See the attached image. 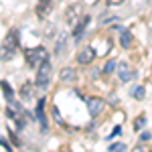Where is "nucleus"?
Listing matches in <instances>:
<instances>
[{"label": "nucleus", "instance_id": "nucleus-1", "mask_svg": "<svg viewBox=\"0 0 152 152\" xmlns=\"http://www.w3.org/2000/svg\"><path fill=\"white\" fill-rule=\"evenodd\" d=\"M24 59L31 67H41L45 61H49V53L45 47H33V49H24Z\"/></svg>", "mask_w": 152, "mask_h": 152}, {"label": "nucleus", "instance_id": "nucleus-2", "mask_svg": "<svg viewBox=\"0 0 152 152\" xmlns=\"http://www.w3.org/2000/svg\"><path fill=\"white\" fill-rule=\"evenodd\" d=\"M51 75H53V67H51L49 61H45L41 67H37V79H35L37 89H45L51 83Z\"/></svg>", "mask_w": 152, "mask_h": 152}, {"label": "nucleus", "instance_id": "nucleus-3", "mask_svg": "<svg viewBox=\"0 0 152 152\" xmlns=\"http://www.w3.org/2000/svg\"><path fill=\"white\" fill-rule=\"evenodd\" d=\"M85 104H87V112H89V116L95 118L102 114V110L105 107V102L102 97H85Z\"/></svg>", "mask_w": 152, "mask_h": 152}, {"label": "nucleus", "instance_id": "nucleus-4", "mask_svg": "<svg viewBox=\"0 0 152 152\" xmlns=\"http://www.w3.org/2000/svg\"><path fill=\"white\" fill-rule=\"evenodd\" d=\"M95 57H97V51H95L94 45H85V47L77 53V61H79L81 65H89Z\"/></svg>", "mask_w": 152, "mask_h": 152}, {"label": "nucleus", "instance_id": "nucleus-5", "mask_svg": "<svg viewBox=\"0 0 152 152\" xmlns=\"http://www.w3.org/2000/svg\"><path fill=\"white\" fill-rule=\"evenodd\" d=\"M118 77H120L122 83H128L136 77V71H134V67H130L128 63H120L118 65Z\"/></svg>", "mask_w": 152, "mask_h": 152}, {"label": "nucleus", "instance_id": "nucleus-6", "mask_svg": "<svg viewBox=\"0 0 152 152\" xmlns=\"http://www.w3.org/2000/svg\"><path fill=\"white\" fill-rule=\"evenodd\" d=\"M45 97H41L39 102H37V107H35V114H37V120L41 122V130L43 132H47L49 130V122H47V118H45Z\"/></svg>", "mask_w": 152, "mask_h": 152}, {"label": "nucleus", "instance_id": "nucleus-7", "mask_svg": "<svg viewBox=\"0 0 152 152\" xmlns=\"http://www.w3.org/2000/svg\"><path fill=\"white\" fill-rule=\"evenodd\" d=\"M89 20H91V18H89V14H83V18L73 26V41H75V43H77V41H81V37H83V33H85V28H87Z\"/></svg>", "mask_w": 152, "mask_h": 152}, {"label": "nucleus", "instance_id": "nucleus-8", "mask_svg": "<svg viewBox=\"0 0 152 152\" xmlns=\"http://www.w3.org/2000/svg\"><path fill=\"white\" fill-rule=\"evenodd\" d=\"M35 10H37L39 18H47L49 14H51V10H53V0H39Z\"/></svg>", "mask_w": 152, "mask_h": 152}, {"label": "nucleus", "instance_id": "nucleus-9", "mask_svg": "<svg viewBox=\"0 0 152 152\" xmlns=\"http://www.w3.org/2000/svg\"><path fill=\"white\" fill-rule=\"evenodd\" d=\"M65 18H67V23H69L71 26H75V24H77V23L83 18L81 12H79V6H77V4L69 6V8H67V14H65Z\"/></svg>", "mask_w": 152, "mask_h": 152}, {"label": "nucleus", "instance_id": "nucleus-10", "mask_svg": "<svg viewBox=\"0 0 152 152\" xmlns=\"http://www.w3.org/2000/svg\"><path fill=\"white\" fill-rule=\"evenodd\" d=\"M75 77H77V73H75V69H73V67H63V69H61V73H59V79H61L63 83L75 81Z\"/></svg>", "mask_w": 152, "mask_h": 152}, {"label": "nucleus", "instance_id": "nucleus-11", "mask_svg": "<svg viewBox=\"0 0 152 152\" xmlns=\"http://www.w3.org/2000/svg\"><path fill=\"white\" fill-rule=\"evenodd\" d=\"M132 43H134V37H132V33H130V28H124V31L120 33V45H122L124 49H130Z\"/></svg>", "mask_w": 152, "mask_h": 152}, {"label": "nucleus", "instance_id": "nucleus-12", "mask_svg": "<svg viewBox=\"0 0 152 152\" xmlns=\"http://www.w3.org/2000/svg\"><path fill=\"white\" fill-rule=\"evenodd\" d=\"M37 85H33V83H23V87H20V97H23L24 102H28V99H33V89H35Z\"/></svg>", "mask_w": 152, "mask_h": 152}, {"label": "nucleus", "instance_id": "nucleus-13", "mask_svg": "<svg viewBox=\"0 0 152 152\" xmlns=\"http://www.w3.org/2000/svg\"><path fill=\"white\" fill-rule=\"evenodd\" d=\"M130 95L134 97V99H144V85H134L132 87V91H130Z\"/></svg>", "mask_w": 152, "mask_h": 152}, {"label": "nucleus", "instance_id": "nucleus-14", "mask_svg": "<svg viewBox=\"0 0 152 152\" xmlns=\"http://www.w3.org/2000/svg\"><path fill=\"white\" fill-rule=\"evenodd\" d=\"M67 45V35H59L57 45H55V53H63V49Z\"/></svg>", "mask_w": 152, "mask_h": 152}, {"label": "nucleus", "instance_id": "nucleus-15", "mask_svg": "<svg viewBox=\"0 0 152 152\" xmlns=\"http://www.w3.org/2000/svg\"><path fill=\"white\" fill-rule=\"evenodd\" d=\"M118 65H120V63H118L116 59H110V61L104 65V73H105V75H110L114 69H118Z\"/></svg>", "mask_w": 152, "mask_h": 152}, {"label": "nucleus", "instance_id": "nucleus-16", "mask_svg": "<svg viewBox=\"0 0 152 152\" xmlns=\"http://www.w3.org/2000/svg\"><path fill=\"white\" fill-rule=\"evenodd\" d=\"M2 91H4V97L6 99H14V91H12V87L6 81H2Z\"/></svg>", "mask_w": 152, "mask_h": 152}, {"label": "nucleus", "instance_id": "nucleus-17", "mask_svg": "<svg viewBox=\"0 0 152 152\" xmlns=\"http://www.w3.org/2000/svg\"><path fill=\"white\" fill-rule=\"evenodd\" d=\"M110 152H126V144L124 142H116V144H110Z\"/></svg>", "mask_w": 152, "mask_h": 152}, {"label": "nucleus", "instance_id": "nucleus-18", "mask_svg": "<svg viewBox=\"0 0 152 152\" xmlns=\"http://www.w3.org/2000/svg\"><path fill=\"white\" fill-rule=\"evenodd\" d=\"M53 118H55V122H57L59 126H63V124H65V120H63V116H61V110H59L57 105L53 107Z\"/></svg>", "mask_w": 152, "mask_h": 152}, {"label": "nucleus", "instance_id": "nucleus-19", "mask_svg": "<svg viewBox=\"0 0 152 152\" xmlns=\"http://www.w3.org/2000/svg\"><path fill=\"white\" fill-rule=\"evenodd\" d=\"M144 126H146V118H144V116H138L136 120H134V130H136V132L142 130Z\"/></svg>", "mask_w": 152, "mask_h": 152}, {"label": "nucleus", "instance_id": "nucleus-20", "mask_svg": "<svg viewBox=\"0 0 152 152\" xmlns=\"http://www.w3.org/2000/svg\"><path fill=\"white\" fill-rule=\"evenodd\" d=\"M112 20H118V16H99V24L104 26V24H107V23H112Z\"/></svg>", "mask_w": 152, "mask_h": 152}, {"label": "nucleus", "instance_id": "nucleus-21", "mask_svg": "<svg viewBox=\"0 0 152 152\" xmlns=\"http://www.w3.org/2000/svg\"><path fill=\"white\" fill-rule=\"evenodd\" d=\"M120 134H122V126H116V128H114V132H112L105 140H114V138H116V136H120Z\"/></svg>", "mask_w": 152, "mask_h": 152}, {"label": "nucleus", "instance_id": "nucleus-22", "mask_svg": "<svg viewBox=\"0 0 152 152\" xmlns=\"http://www.w3.org/2000/svg\"><path fill=\"white\" fill-rule=\"evenodd\" d=\"M8 134H10V138H12V144H14V146H20V140H18V136H16L12 130H8Z\"/></svg>", "mask_w": 152, "mask_h": 152}, {"label": "nucleus", "instance_id": "nucleus-23", "mask_svg": "<svg viewBox=\"0 0 152 152\" xmlns=\"http://www.w3.org/2000/svg\"><path fill=\"white\" fill-rule=\"evenodd\" d=\"M0 144H2V148H4V150H6V152H12V148H10V144H8V142L4 140V138H0Z\"/></svg>", "mask_w": 152, "mask_h": 152}, {"label": "nucleus", "instance_id": "nucleus-24", "mask_svg": "<svg viewBox=\"0 0 152 152\" xmlns=\"http://www.w3.org/2000/svg\"><path fill=\"white\" fill-rule=\"evenodd\" d=\"M150 140V132H142L140 134V142H148Z\"/></svg>", "mask_w": 152, "mask_h": 152}, {"label": "nucleus", "instance_id": "nucleus-25", "mask_svg": "<svg viewBox=\"0 0 152 152\" xmlns=\"http://www.w3.org/2000/svg\"><path fill=\"white\" fill-rule=\"evenodd\" d=\"M105 2H107L110 6H120V4H122L124 0H105Z\"/></svg>", "mask_w": 152, "mask_h": 152}, {"label": "nucleus", "instance_id": "nucleus-26", "mask_svg": "<svg viewBox=\"0 0 152 152\" xmlns=\"http://www.w3.org/2000/svg\"><path fill=\"white\" fill-rule=\"evenodd\" d=\"M132 152H146V150H144V146H134V150H132Z\"/></svg>", "mask_w": 152, "mask_h": 152}, {"label": "nucleus", "instance_id": "nucleus-27", "mask_svg": "<svg viewBox=\"0 0 152 152\" xmlns=\"http://www.w3.org/2000/svg\"><path fill=\"white\" fill-rule=\"evenodd\" d=\"M148 152H152V150H148Z\"/></svg>", "mask_w": 152, "mask_h": 152}]
</instances>
